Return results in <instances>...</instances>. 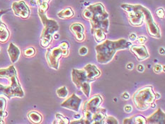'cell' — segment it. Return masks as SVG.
I'll return each instance as SVG.
<instances>
[{"label":"cell","mask_w":165,"mask_h":124,"mask_svg":"<svg viewBox=\"0 0 165 124\" xmlns=\"http://www.w3.org/2000/svg\"><path fill=\"white\" fill-rule=\"evenodd\" d=\"M88 53V49L86 47H82L80 50H79V53L80 55H87Z\"/></svg>","instance_id":"e575fe53"},{"label":"cell","mask_w":165,"mask_h":124,"mask_svg":"<svg viewBox=\"0 0 165 124\" xmlns=\"http://www.w3.org/2000/svg\"><path fill=\"white\" fill-rule=\"evenodd\" d=\"M134 123L135 124H145L146 118L142 116H134Z\"/></svg>","instance_id":"f546056e"},{"label":"cell","mask_w":165,"mask_h":124,"mask_svg":"<svg viewBox=\"0 0 165 124\" xmlns=\"http://www.w3.org/2000/svg\"><path fill=\"white\" fill-rule=\"evenodd\" d=\"M136 39L137 43L141 45H143L144 43L147 41V38L145 36H140L138 38H137Z\"/></svg>","instance_id":"836d02e7"},{"label":"cell","mask_w":165,"mask_h":124,"mask_svg":"<svg viewBox=\"0 0 165 124\" xmlns=\"http://www.w3.org/2000/svg\"><path fill=\"white\" fill-rule=\"evenodd\" d=\"M0 53H1V50H0Z\"/></svg>","instance_id":"c3c4849f"},{"label":"cell","mask_w":165,"mask_h":124,"mask_svg":"<svg viewBox=\"0 0 165 124\" xmlns=\"http://www.w3.org/2000/svg\"><path fill=\"white\" fill-rule=\"evenodd\" d=\"M102 101V97L100 95H95L94 97L84 103L83 111H88L91 112L92 114H94L101 106Z\"/></svg>","instance_id":"7c38bea8"},{"label":"cell","mask_w":165,"mask_h":124,"mask_svg":"<svg viewBox=\"0 0 165 124\" xmlns=\"http://www.w3.org/2000/svg\"><path fill=\"white\" fill-rule=\"evenodd\" d=\"M12 8L14 14L17 17H21V19H28L30 16V9L28 8V6L23 0L13 2Z\"/></svg>","instance_id":"30bf717a"},{"label":"cell","mask_w":165,"mask_h":124,"mask_svg":"<svg viewBox=\"0 0 165 124\" xmlns=\"http://www.w3.org/2000/svg\"><path fill=\"white\" fill-rule=\"evenodd\" d=\"M159 53L162 54V55H164V49L162 48H161L159 49Z\"/></svg>","instance_id":"f6af8a7d"},{"label":"cell","mask_w":165,"mask_h":124,"mask_svg":"<svg viewBox=\"0 0 165 124\" xmlns=\"http://www.w3.org/2000/svg\"><path fill=\"white\" fill-rule=\"evenodd\" d=\"M136 38H137V36L136 34H135V33H130V36H129V39L130 40H136Z\"/></svg>","instance_id":"ab89813d"},{"label":"cell","mask_w":165,"mask_h":124,"mask_svg":"<svg viewBox=\"0 0 165 124\" xmlns=\"http://www.w3.org/2000/svg\"><path fill=\"white\" fill-rule=\"evenodd\" d=\"M6 101L4 97H0V123H4V119L7 116V112L5 111Z\"/></svg>","instance_id":"44dd1931"},{"label":"cell","mask_w":165,"mask_h":124,"mask_svg":"<svg viewBox=\"0 0 165 124\" xmlns=\"http://www.w3.org/2000/svg\"><path fill=\"white\" fill-rule=\"evenodd\" d=\"M147 123H156V124H164L165 123V114L162 110L158 109L157 111L151 115L150 117L146 118Z\"/></svg>","instance_id":"5bb4252c"},{"label":"cell","mask_w":165,"mask_h":124,"mask_svg":"<svg viewBox=\"0 0 165 124\" xmlns=\"http://www.w3.org/2000/svg\"><path fill=\"white\" fill-rule=\"evenodd\" d=\"M28 120L33 123H40L42 122L43 117L41 114L37 111H31L28 114Z\"/></svg>","instance_id":"7402d4cb"},{"label":"cell","mask_w":165,"mask_h":124,"mask_svg":"<svg viewBox=\"0 0 165 124\" xmlns=\"http://www.w3.org/2000/svg\"><path fill=\"white\" fill-rule=\"evenodd\" d=\"M74 15V13L73 10L70 7H67L60 11V12L58 13V17L60 19H69V18L73 17Z\"/></svg>","instance_id":"603a6c76"},{"label":"cell","mask_w":165,"mask_h":124,"mask_svg":"<svg viewBox=\"0 0 165 124\" xmlns=\"http://www.w3.org/2000/svg\"><path fill=\"white\" fill-rule=\"evenodd\" d=\"M142 5L140 4H123L121 5V7L125 10L128 13V21L133 26H142L144 22V14L141 9Z\"/></svg>","instance_id":"8992f818"},{"label":"cell","mask_w":165,"mask_h":124,"mask_svg":"<svg viewBox=\"0 0 165 124\" xmlns=\"http://www.w3.org/2000/svg\"><path fill=\"white\" fill-rule=\"evenodd\" d=\"M132 46L130 42L121 38L118 40H106L96 46V60L100 64H107L111 61L116 53L120 50L128 49Z\"/></svg>","instance_id":"7a4b0ae2"},{"label":"cell","mask_w":165,"mask_h":124,"mask_svg":"<svg viewBox=\"0 0 165 124\" xmlns=\"http://www.w3.org/2000/svg\"><path fill=\"white\" fill-rule=\"evenodd\" d=\"M133 67V65L132 64V63H129V64L127 65V68L129 70H132Z\"/></svg>","instance_id":"b9f144b4"},{"label":"cell","mask_w":165,"mask_h":124,"mask_svg":"<svg viewBox=\"0 0 165 124\" xmlns=\"http://www.w3.org/2000/svg\"><path fill=\"white\" fill-rule=\"evenodd\" d=\"M9 11V9H6V10H1L0 11V26H1V25L2 24H4L3 22H2L1 21V17L3 14H4V13H7Z\"/></svg>","instance_id":"74e56055"},{"label":"cell","mask_w":165,"mask_h":124,"mask_svg":"<svg viewBox=\"0 0 165 124\" xmlns=\"http://www.w3.org/2000/svg\"><path fill=\"white\" fill-rule=\"evenodd\" d=\"M162 70H164V67H162V66L161 65L157 64V65H155V66L153 67L154 73H155L157 74H159Z\"/></svg>","instance_id":"1f68e13d"},{"label":"cell","mask_w":165,"mask_h":124,"mask_svg":"<svg viewBox=\"0 0 165 124\" xmlns=\"http://www.w3.org/2000/svg\"><path fill=\"white\" fill-rule=\"evenodd\" d=\"M72 80L74 85L82 90L83 94L89 98L90 96V83L94 82L93 80H90L86 74L84 70H77L73 69L72 71Z\"/></svg>","instance_id":"5b68a950"},{"label":"cell","mask_w":165,"mask_h":124,"mask_svg":"<svg viewBox=\"0 0 165 124\" xmlns=\"http://www.w3.org/2000/svg\"><path fill=\"white\" fill-rule=\"evenodd\" d=\"M82 99L79 97L75 94H72L70 97L67 99L66 100L61 103V107L67 109L78 112L80 107L82 104Z\"/></svg>","instance_id":"8fae6325"},{"label":"cell","mask_w":165,"mask_h":124,"mask_svg":"<svg viewBox=\"0 0 165 124\" xmlns=\"http://www.w3.org/2000/svg\"><path fill=\"white\" fill-rule=\"evenodd\" d=\"M55 118L56 120L54 121L53 123H58V124H69V119L66 118V117L63 116L62 114H55Z\"/></svg>","instance_id":"484cf974"},{"label":"cell","mask_w":165,"mask_h":124,"mask_svg":"<svg viewBox=\"0 0 165 124\" xmlns=\"http://www.w3.org/2000/svg\"><path fill=\"white\" fill-rule=\"evenodd\" d=\"M53 38H55V39H57V38H59V35H58V34H55V35H53Z\"/></svg>","instance_id":"bcb514c9"},{"label":"cell","mask_w":165,"mask_h":124,"mask_svg":"<svg viewBox=\"0 0 165 124\" xmlns=\"http://www.w3.org/2000/svg\"><path fill=\"white\" fill-rule=\"evenodd\" d=\"M36 54V51L33 47H28L24 50V55L26 57H32Z\"/></svg>","instance_id":"f1b7e54d"},{"label":"cell","mask_w":165,"mask_h":124,"mask_svg":"<svg viewBox=\"0 0 165 124\" xmlns=\"http://www.w3.org/2000/svg\"><path fill=\"white\" fill-rule=\"evenodd\" d=\"M62 56V50L60 46L47 49L46 54V58L49 67L55 70H58L59 68V60Z\"/></svg>","instance_id":"9c48e42d"},{"label":"cell","mask_w":165,"mask_h":124,"mask_svg":"<svg viewBox=\"0 0 165 124\" xmlns=\"http://www.w3.org/2000/svg\"><path fill=\"white\" fill-rule=\"evenodd\" d=\"M122 98L125 99V100H128V99H129L130 98L129 94L127 93V92H124V93L122 94Z\"/></svg>","instance_id":"f35d334b"},{"label":"cell","mask_w":165,"mask_h":124,"mask_svg":"<svg viewBox=\"0 0 165 124\" xmlns=\"http://www.w3.org/2000/svg\"><path fill=\"white\" fill-rule=\"evenodd\" d=\"M56 94H57L58 97L66 98L67 96H68V91H67L66 87L63 86L57 89V91H56Z\"/></svg>","instance_id":"4316f807"},{"label":"cell","mask_w":165,"mask_h":124,"mask_svg":"<svg viewBox=\"0 0 165 124\" xmlns=\"http://www.w3.org/2000/svg\"><path fill=\"white\" fill-rule=\"evenodd\" d=\"M38 16L44 26L40 38V46L43 48H47L53 40V35L59 30V25L55 20L49 19L46 12L40 9H38Z\"/></svg>","instance_id":"3957f363"},{"label":"cell","mask_w":165,"mask_h":124,"mask_svg":"<svg viewBox=\"0 0 165 124\" xmlns=\"http://www.w3.org/2000/svg\"><path fill=\"white\" fill-rule=\"evenodd\" d=\"M92 34H94V36L96 41L99 43L103 41L106 39V33L103 32L102 30L101 29H96L94 31V32L92 33Z\"/></svg>","instance_id":"cb8c5ba5"},{"label":"cell","mask_w":165,"mask_h":124,"mask_svg":"<svg viewBox=\"0 0 165 124\" xmlns=\"http://www.w3.org/2000/svg\"><path fill=\"white\" fill-rule=\"evenodd\" d=\"M155 99H158L161 97V95L158 93H155Z\"/></svg>","instance_id":"7bdbcfd3"},{"label":"cell","mask_w":165,"mask_h":124,"mask_svg":"<svg viewBox=\"0 0 165 124\" xmlns=\"http://www.w3.org/2000/svg\"><path fill=\"white\" fill-rule=\"evenodd\" d=\"M133 101L136 109L139 111H145L155 102V96L151 86L141 88L133 96Z\"/></svg>","instance_id":"277c9868"},{"label":"cell","mask_w":165,"mask_h":124,"mask_svg":"<svg viewBox=\"0 0 165 124\" xmlns=\"http://www.w3.org/2000/svg\"><path fill=\"white\" fill-rule=\"evenodd\" d=\"M60 47L62 50V56L67 57L69 55V44L67 42H62L60 45Z\"/></svg>","instance_id":"83f0119b"},{"label":"cell","mask_w":165,"mask_h":124,"mask_svg":"<svg viewBox=\"0 0 165 124\" xmlns=\"http://www.w3.org/2000/svg\"><path fill=\"white\" fill-rule=\"evenodd\" d=\"M86 74L90 80L95 81V79L99 77L101 75V72L94 65L88 64L83 68Z\"/></svg>","instance_id":"e0dca14e"},{"label":"cell","mask_w":165,"mask_h":124,"mask_svg":"<svg viewBox=\"0 0 165 124\" xmlns=\"http://www.w3.org/2000/svg\"><path fill=\"white\" fill-rule=\"evenodd\" d=\"M137 70L140 71V72H141V73H142V72H143L144 70V66H143V65H139L137 67Z\"/></svg>","instance_id":"60d3db41"},{"label":"cell","mask_w":165,"mask_h":124,"mask_svg":"<svg viewBox=\"0 0 165 124\" xmlns=\"http://www.w3.org/2000/svg\"><path fill=\"white\" fill-rule=\"evenodd\" d=\"M130 51L136 56L137 60L138 61H142L150 57L148 50H147L146 47L142 45L141 46H131Z\"/></svg>","instance_id":"4fadbf2b"},{"label":"cell","mask_w":165,"mask_h":124,"mask_svg":"<svg viewBox=\"0 0 165 124\" xmlns=\"http://www.w3.org/2000/svg\"><path fill=\"white\" fill-rule=\"evenodd\" d=\"M106 118V110L102 108H99L98 110L92 115V124L105 123Z\"/></svg>","instance_id":"2e32d148"},{"label":"cell","mask_w":165,"mask_h":124,"mask_svg":"<svg viewBox=\"0 0 165 124\" xmlns=\"http://www.w3.org/2000/svg\"><path fill=\"white\" fill-rule=\"evenodd\" d=\"M71 31L75 36L76 39L80 42H82L84 40V26L80 23L72 24L69 27Z\"/></svg>","instance_id":"9a60e30c"},{"label":"cell","mask_w":165,"mask_h":124,"mask_svg":"<svg viewBox=\"0 0 165 124\" xmlns=\"http://www.w3.org/2000/svg\"><path fill=\"white\" fill-rule=\"evenodd\" d=\"M7 52L10 58V60L12 63H15L18 61L19 56L21 55L19 48L17 46H15L13 43H11L8 47Z\"/></svg>","instance_id":"ac0fdd59"},{"label":"cell","mask_w":165,"mask_h":124,"mask_svg":"<svg viewBox=\"0 0 165 124\" xmlns=\"http://www.w3.org/2000/svg\"><path fill=\"white\" fill-rule=\"evenodd\" d=\"M124 110L126 113H130L133 111V107L130 105H127L124 107Z\"/></svg>","instance_id":"8d00e7d4"},{"label":"cell","mask_w":165,"mask_h":124,"mask_svg":"<svg viewBox=\"0 0 165 124\" xmlns=\"http://www.w3.org/2000/svg\"><path fill=\"white\" fill-rule=\"evenodd\" d=\"M141 9L144 14V20L146 22L147 31H148V34L152 37L156 38H161V31H160L159 27L157 26V24L154 21L150 11L143 6H141Z\"/></svg>","instance_id":"ba28073f"},{"label":"cell","mask_w":165,"mask_h":124,"mask_svg":"<svg viewBox=\"0 0 165 124\" xmlns=\"http://www.w3.org/2000/svg\"><path fill=\"white\" fill-rule=\"evenodd\" d=\"M51 0H36V4H38V9L46 12L49 8L48 3Z\"/></svg>","instance_id":"d4e9b609"},{"label":"cell","mask_w":165,"mask_h":124,"mask_svg":"<svg viewBox=\"0 0 165 124\" xmlns=\"http://www.w3.org/2000/svg\"><path fill=\"white\" fill-rule=\"evenodd\" d=\"M74 118H76V120H77V119H80V118H81V116H80V114L74 115Z\"/></svg>","instance_id":"ee69618b"},{"label":"cell","mask_w":165,"mask_h":124,"mask_svg":"<svg viewBox=\"0 0 165 124\" xmlns=\"http://www.w3.org/2000/svg\"><path fill=\"white\" fill-rule=\"evenodd\" d=\"M156 14L159 19H164V9L162 8H159L157 9V11H156Z\"/></svg>","instance_id":"d6a6232c"},{"label":"cell","mask_w":165,"mask_h":124,"mask_svg":"<svg viewBox=\"0 0 165 124\" xmlns=\"http://www.w3.org/2000/svg\"><path fill=\"white\" fill-rule=\"evenodd\" d=\"M123 123H129V124H135L134 123V116L131 117V118H125L123 121Z\"/></svg>","instance_id":"d590c367"},{"label":"cell","mask_w":165,"mask_h":124,"mask_svg":"<svg viewBox=\"0 0 165 124\" xmlns=\"http://www.w3.org/2000/svg\"><path fill=\"white\" fill-rule=\"evenodd\" d=\"M82 16L90 22L92 34L96 29H101L104 33L108 32L109 15L101 3H96L87 6L84 10Z\"/></svg>","instance_id":"6da1fadb"},{"label":"cell","mask_w":165,"mask_h":124,"mask_svg":"<svg viewBox=\"0 0 165 124\" xmlns=\"http://www.w3.org/2000/svg\"><path fill=\"white\" fill-rule=\"evenodd\" d=\"M10 36V33L5 24L0 26V42L5 43L8 40Z\"/></svg>","instance_id":"ffe728a7"},{"label":"cell","mask_w":165,"mask_h":124,"mask_svg":"<svg viewBox=\"0 0 165 124\" xmlns=\"http://www.w3.org/2000/svg\"><path fill=\"white\" fill-rule=\"evenodd\" d=\"M15 75H17V73L13 65H11L6 69H0V78H7L9 80Z\"/></svg>","instance_id":"d6986e66"},{"label":"cell","mask_w":165,"mask_h":124,"mask_svg":"<svg viewBox=\"0 0 165 124\" xmlns=\"http://www.w3.org/2000/svg\"><path fill=\"white\" fill-rule=\"evenodd\" d=\"M9 81L11 82L9 86H4V85H0V95L4 94L8 99L16 97V96L20 98L24 97V92L20 85L17 75L11 77Z\"/></svg>","instance_id":"52a82bcc"},{"label":"cell","mask_w":165,"mask_h":124,"mask_svg":"<svg viewBox=\"0 0 165 124\" xmlns=\"http://www.w3.org/2000/svg\"><path fill=\"white\" fill-rule=\"evenodd\" d=\"M31 3L33 4V5H35V4H36V2H33V0H31Z\"/></svg>","instance_id":"7dc6e473"},{"label":"cell","mask_w":165,"mask_h":124,"mask_svg":"<svg viewBox=\"0 0 165 124\" xmlns=\"http://www.w3.org/2000/svg\"><path fill=\"white\" fill-rule=\"evenodd\" d=\"M105 123H108V124H117V123H118L117 119L113 116H108V117L106 116Z\"/></svg>","instance_id":"4dcf8cb0"}]
</instances>
